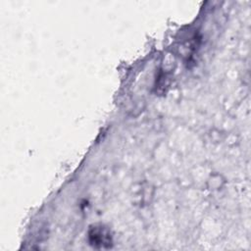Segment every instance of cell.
I'll return each instance as SVG.
<instances>
[{
	"instance_id": "cell-1",
	"label": "cell",
	"mask_w": 251,
	"mask_h": 251,
	"mask_svg": "<svg viewBox=\"0 0 251 251\" xmlns=\"http://www.w3.org/2000/svg\"><path fill=\"white\" fill-rule=\"evenodd\" d=\"M89 241L92 245L98 247L109 246L111 236L109 231L103 226H93L89 230Z\"/></svg>"
}]
</instances>
